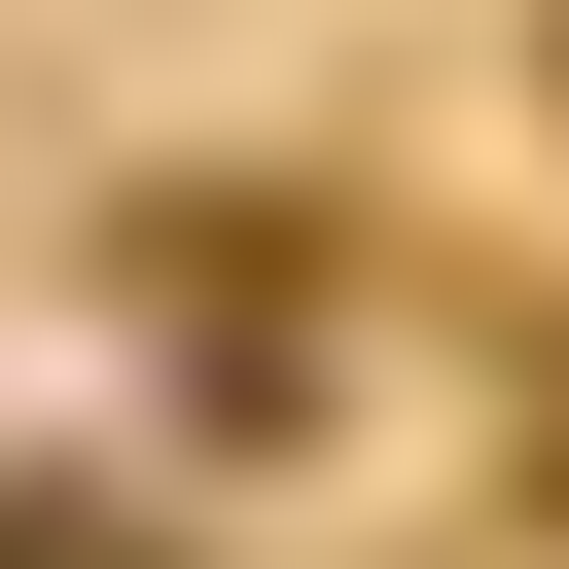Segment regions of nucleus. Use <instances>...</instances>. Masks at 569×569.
<instances>
[{"label":"nucleus","instance_id":"1","mask_svg":"<svg viewBox=\"0 0 569 569\" xmlns=\"http://www.w3.org/2000/svg\"><path fill=\"white\" fill-rule=\"evenodd\" d=\"M0 569H142V533H107V498H0Z\"/></svg>","mask_w":569,"mask_h":569}]
</instances>
